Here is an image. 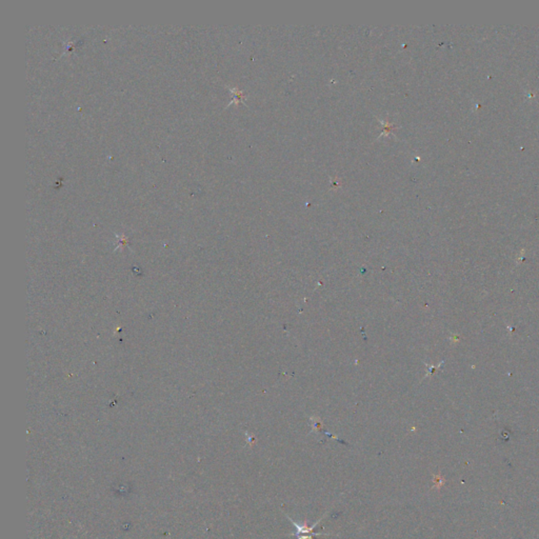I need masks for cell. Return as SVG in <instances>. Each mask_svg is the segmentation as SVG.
I'll return each instance as SVG.
<instances>
[{
    "instance_id": "1",
    "label": "cell",
    "mask_w": 539,
    "mask_h": 539,
    "mask_svg": "<svg viewBox=\"0 0 539 539\" xmlns=\"http://www.w3.org/2000/svg\"><path fill=\"white\" fill-rule=\"evenodd\" d=\"M285 516H286V518L293 523V526L296 528L295 533L288 534L290 536H299V535H308V534H309V535H313V536H323V535H324V536H329V535H332V534H330V533H315V532H313L314 529L316 528V526H318V523H319L324 517L320 518V519L318 520L316 523H314L313 526L309 527V526H308V523H307V521H305V523H298V522H296L295 520H293L288 515H285Z\"/></svg>"
},
{
    "instance_id": "2",
    "label": "cell",
    "mask_w": 539,
    "mask_h": 539,
    "mask_svg": "<svg viewBox=\"0 0 539 539\" xmlns=\"http://www.w3.org/2000/svg\"><path fill=\"white\" fill-rule=\"evenodd\" d=\"M296 539H313V535H299L296 536Z\"/></svg>"
}]
</instances>
